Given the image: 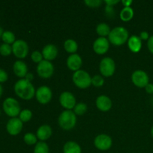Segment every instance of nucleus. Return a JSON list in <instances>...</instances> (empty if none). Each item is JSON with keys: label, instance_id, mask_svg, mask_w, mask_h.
I'll list each match as a JSON object with an SVG mask.
<instances>
[{"label": "nucleus", "instance_id": "c9c22d12", "mask_svg": "<svg viewBox=\"0 0 153 153\" xmlns=\"http://www.w3.org/2000/svg\"><path fill=\"white\" fill-rule=\"evenodd\" d=\"M147 47L149 52L153 55V35L150 36L149 40H147Z\"/></svg>", "mask_w": 153, "mask_h": 153}, {"label": "nucleus", "instance_id": "7c9ffc66", "mask_svg": "<svg viewBox=\"0 0 153 153\" xmlns=\"http://www.w3.org/2000/svg\"><path fill=\"white\" fill-rule=\"evenodd\" d=\"M104 79L102 78V76H100V75H96L92 78V85L97 88L102 86L104 85Z\"/></svg>", "mask_w": 153, "mask_h": 153}, {"label": "nucleus", "instance_id": "49530a36", "mask_svg": "<svg viewBox=\"0 0 153 153\" xmlns=\"http://www.w3.org/2000/svg\"><path fill=\"white\" fill-rule=\"evenodd\" d=\"M0 114H1V110H0Z\"/></svg>", "mask_w": 153, "mask_h": 153}, {"label": "nucleus", "instance_id": "37998d69", "mask_svg": "<svg viewBox=\"0 0 153 153\" xmlns=\"http://www.w3.org/2000/svg\"><path fill=\"white\" fill-rule=\"evenodd\" d=\"M4 31H3V28L1 27H0V38H1V36H2Z\"/></svg>", "mask_w": 153, "mask_h": 153}, {"label": "nucleus", "instance_id": "dca6fc26", "mask_svg": "<svg viewBox=\"0 0 153 153\" xmlns=\"http://www.w3.org/2000/svg\"><path fill=\"white\" fill-rule=\"evenodd\" d=\"M96 105L97 108L101 111H108L112 107V102L108 97L105 95H101L97 97L96 101Z\"/></svg>", "mask_w": 153, "mask_h": 153}, {"label": "nucleus", "instance_id": "0eeeda50", "mask_svg": "<svg viewBox=\"0 0 153 153\" xmlns=\"http://www.w3.org/2000/svg\"><path fill=\"white\" fill-rule=\"evenodd\" d=\"M12 51L16 58L22 59L28 55L29 48L28 43L25 40H17L12 45Z\"/></svg>", "mask_w": 153, "mask_h": 153}, {"label": "nucleus", "instance_id": "a19ab883", "mask_svg": "<svg viewBox=\"0 0 153 153\" xmlns=\"http://www.w3.org/2000/svg\"><path fill=\"white\" fill-rule=\"evenodd\" d=\"M133 1L131 0H123L122 3L125 7H130L132 4Z\"/></svg>", "mask_w": 153, "mask_h": 153}, {"label": "nucleus", "instance_id": "9d476101", "mask_svg": "<svg viewBox=\"0 0 153 153\" xmlns=\"http://www.w3.org/2000/svg\"><path fill=\"white\" fill-rule=\"evenodd\" d=\"M36 99L40 104H47L52 97V90L47 86H41L36 91Z\"/></svg>", "mask_w": 153, "mask_h": 153}, {"label": "nucleus", "instance_id": "2f4dec72", "mask_svg": "<svg viewBox=\"0 0 153 153\" xmlns=\"http://www.w3.org/2000/svg\"><path fill=\"white\" fill-rule=\"evenodd\" d=\"M31 60L34 61V63H37V64H40L42 61H43V55L39 51H34L32 52L31 55Z\"/></svg>", "mask_w": 153, "mask_h": 153}, {"label": "nucleus", "instance_id": "4c0bfd02", "mask_svg": "<svg viewBox=\"0 0 153 153\" xmlns=\"http://www.w3.org/2000/svg\"><path fill=\"white\" fill-rule=\"evenodd\" d=\"M145 90H146V92L147 94H151L152 95L153 94V84L149 83L146 87H145Z\"/></svg>", "mask_w": 153, "mask_h": 153}, {"label": "nucleus", "instance_id": "f3484780", "mask_svg": "<svg viewBox=\"0 0 153 153\" xmlns=\"http://www.w3.org/2000/svg\"><path fill=\"white\" fill-rule=\"evenodd\" d=\"M58 53V48L53 44H48L44 46L42 51V55L46 61H52L57 57Z\"/></svg>", "mask_w": 153, "mask_h": 153}, {"label": "nucleus", "instance_id": "473e14b6", "mask_svg": "<svg viewBox=\"0 0 153 153\" xmlns=\"http://www.w3.org/2000/svg\"><path fill=\"white\" fill-rule=\"evenodd\" d=\"M85 3L91 7H98L102 3V1L101 0H85Z\"/></svg>", "mask_w": 153, "mask_h": 153}, {"label": "nucleus", "instance_id": "20e7f679", "mask_svg": "<svg viewBox=\"0 0 153 153\" xmlns=\"http://www.w3.org/2000/svg\"><path fill=\"white\" fill-rule=\"evenodd\" d=\"M73 83L81 89H86L92 85V78L85 70H79L75 72L73 76Z\"/></svg>", "mask_w": 153, "mask_h": 153}, {"label": "nucleus", "instance_id": "ea45409f", "mask_svg": "<svg viewBox=\"0 0 153 153\" xmlns=\"http://www.w3.org/2000/svg\"><path fill=\"white\" fill-rule=\"evenodd\" d=\"M33 79H34V76H33V74L31 73H27V75L25 76V80H27L28 82H30L33 80Z\"/></svg>", "mask_w": 153, "mask_h": 153}, {"label": "nucleus", "instance_id": "a211bd4d", "mask_svg": "<svg viewBox=\"0 0 153 153\" xmlns=\"http://www.w3.org/2000/svg\"><path fill=\"white\" fill-rule=\"evenodd\" d=\"M13 70L14 74L19 78H25L28 73V67L22 61H16L13 64Z\"/></svg>", "mask_w": 153, "mask_h": 153}, {"label": "nucleus", "instance_id": "6ab92c4d", "mask_svg": "<svg viewBox=\"0 0 153 153\" xmlns=\"http://www.w3.org/2000/svg\"><path fill=\"white\" fill-rule=\"evenodd\" d=\"M52 129L50 126L43 125L37 131V137L41 141L48 140L52 136Z\"/></svg>", "mask_w": 153, "mask_h": 153}, {"label": "nucleus", "instance_id": "9b49d317", "mask_svg": "<svg viewBox=\"0 0 153 153\" xmlns=\"http://www.w3.org/2000/svg\"><path fill=\"white\" fill-rule=\"evenodd\" d=\"M59 102L61 106L67 110H71L74 108L76 105V97L72 93L65 91L61 94L59 97Z\"/></svg>", "mask_w": 153, "mask_h": 153}, {"label": "nucleus", "instance_id": "4be33fe9", "mask_svg": "<svg viewBox=\"0 0 153 153\" xmlns=\"http://www.w3.org/2000/svg\"><path fill=\"white\" fill-rule=\"evenodd\" d=\"M120 19L124 22L131 20L134 16V10L131 7H124L120 13Z\"/></svg>", "mask_w": 153, "mask_h": 153}, {"label": "nucleus", "instance_id": "aec40b11", "mask_svg": "<svg viewBox=\"0 0 153 153\" xmlns=\"http://www.w3.org/2000/svg\"><path fill=\"white\" fill-rule=\"evenodd\" d=\"M128 46L130 50L134 53H137L140 51L142 48V40L140 37L132 35L128 40Z\"/></svg>", "mask_w": 153, "mask_h": 153}, {"label": "nucleus", "instance_id": "1a4fd4ad", "mask_svg": "<svg viewBox=\"0 0 153 153\" xmlns=\"http://www.w3.org/2000/svg\"><path fill=\"white\" fill-rule=\"evenodd\" d=\"M131 81L137 88H145L149 83V78L147 73L141 70H135L131 75Z\"/></svg>", "mask_w": 153, "mask_h": 153}, {"label": "nucleus", "instance_id": "c756f323", "mask_svg": "<svg viewBox=\"0 0 153 153\" xmlns=\"http://www.w3.org/2000/svg\"><path fill=\"white\" fill-rule=\"evenodd\" d=\"M37 135L32 133H27L24 136V141L28 145H34L37 143Z\"/></svg>", "mask_w": 153, "mask_h": 153}, {"label": "nucleus", "instance_id": "f03ea898", "mask_svg": "<svg viewBox=\"0 0 153 153\" xmlns=\"http://www.w3.org/2000/svg\"><path fill=\"white\" fill-rule=\"evenodd\" d=\"M128 40V32L126 28L118 26L111 31L108 35L109 43L114 46H121Z\"/></svg>", "mask_w": 153, "mask_h": 153}, {"label": "nucleus", "instance_id": "423d86ee", "mask_svg": "<svg viewBox=\"0 0 153 153\" xmlns=\"http://www.w3.org/2000/svg\"><path fill=\"white\" fill-rule=\"evenodd\" d=\"M115 63L111 58L106 57L101 61L100 64V71L105 77H110L113 76L115 72Z\"/></svg>", "mask_w": 153, "mask_h": 153}, {"label": "nucleus", "instance_id": "a18cd8bd", "mask_svg": "<svg viewBox=\"0 0 153 153\" xmlns=\"http://www.w3.org/2000/svg\"><path fill=\"white\" fill-rule=\"evenodd\" d=\"M152 105H153V97H152Z\"/></svg>", "mask_w": 153, "mask_h": 153}, {"label": "nucleus", "instance_id": "58836bf2", "mask_svg": "<svg viewBox=\"0 0 153 153\" xmlns=\"http://www.w3.org/2000/svg\"><path fill=\"white\" fill-rule=\"evenodd\" d=\"M105 2L106 3V5H110V6H114V4H117L119 2L118 0H105Z\"/></svg>", "mask_w": 153, "mask_h": 153}, {"label": "nucleus", "instance_id": "bb28decb", "mask_svg": "<svg viewBox=\"0 0 153 153\" xmlns=\"http://www.w3.org/2000/svg\"><path fill=\"white\" fill-rule=\"evenodd\" d=\"M87 111H88V105L83 102L78 103L74 108L75 114L78 115V116H82V115L85 114Z\"/></svg>", "mask_w": 153, "mask_h": 153}, {"label": "nucleus", "instance_id": "cd10ccee", "mask_svg": "<svg viewBox=\"0 0 153 153\" xmlns=\"http://www.w3.org/2000/svg\"><path fill=\"white\" fill-rule=\"evenodd\" d=\"M32 117V112L28 109H24L21 111L19 114V119L22 123L28 122Z\"/></svg>", "mask_w": 153, "mask_h": 153}, {"label": "nucleus", "instance_id": "f257e3e1", "mask_svg": "<svg viewBox=\"0 0 153 153\" xmlns=\"http://www.w3.org/2000/svg\"><path fill=\"white\" fill-rule=\"evenodd\" d=\"M15 94L25 100H29L35 96V89L32 84L25 79L18 80L14 85Z\"/></svg>", "mask_w": 153, "mask_h": 153}, {"label": "nucleus", "instance_id": "393cba45", "mask_svg": "<svg viewBox=\"0 0 153 153\" xmlns=\"http://www.w3.org/2000/svg\"><path fill=\"white\" fill-rule=\"evenodd\" d=\"M1 39H2L4 43H7L9 45L13 44L16 41L14 34L10 31H4L1 36Z\"/></svg>", "mask_w": 153, "mask_h": 153}, {"label": "nucleus", "instance_id": "5701e85b", "mask_svg": "<svg viewBox=\"0 0 153 153\" xmlns=\"http://www.w3.org/2000/svg\"><path fill=\"white\" fill-rule=\"evenodd\" d=\"M64 49L71 55L72 54H75L76 51L78 50L77 42L76 40H73V39H68V40L64 42Z\"/></svg>", "mask_w": 153, "mask_h": 153}, {"label": "nucleus", "instance_id": "ddd939ff", "mask_svg": "<svg viewBox=\"0 0 153 153\" xmlns=\"http://www.w3.org/2000/svg\"><path fill=\"white\" fill-rule=\"evenodd\" d=\"M23 124L19 118L13 117L9 120L6 124V130L10 135H17L21 132Z\"/></svg>", "mask_w": 153, "mask_h": 153}, {"label": "nucleus", "instance_id": "e433bc0d", "mask_svg": "<svg viewBox=\"0 0 153 153\" xmlns=\"http://www.w3.org/2000/svg\"><path fill=\"white\" fill-rule=\"evenodd\" d=\"M149 34L147 31H141L140 34V38L141 40H148L149 38Z\"/></svg>", "mask_w": 153, "mask_h": 153}, {"label": "nucleus", "instance_id": "2eb2a0df", "mask_svg": "<svg viewBox=\"0 0 153 153\" xmlns=\"http://www.w3.org/2000/svg\"><path fill=\"white\" fill-rule=\"evenodd\" d=\"M67 65L72 71H78L82 65V59L78 54H72L67 60Z\"/></svg>", "mask_w": 153, "mask_h": 153}, {"label": "nucleus", "instance_id": "79ce46f5", "mask_svg": "<svg viewBox=\"0 0 153 153\" xmlns=\"http://www.w3.org/2000/svg\"><path fill=\"white\" fill-rule=\"evenodd\" d=\"M2 94H3V88H2V86L1 85V84H0V97H1Z\"/></svg>", "mask_w": 153, "mask_h": 153}, {"label": "nucleus", "instance_id": "a878e982", "mask_svg": "<svg viewBox=\"0 0 153 153\" xmlns=\"http://www.w3.org/2000/svg\"><path fill=\"white\" fill-rule=\"evenodd\" d=\"M49 146L43 141L36 143L34 149V153H49Z\"/></svg>", "mask_w": 153, "mask_h": 153}, {"label": "nucleus", "instance_id": "b1692460", "mask_svg": "<svg viewBox=\"0 0 153 153\" xmlns=\"http://www.w3.org/2000/svg\"><path fill=\"white\" fill-rule=\"evenodd\" d=\"M111 31V30L109 25L105 22L100 23L97 26V33L102 37H105L106 36L108 37Z\"/></svg>", "mask_w": 153, "mask_h": 153}, {"label": "nucleus", "instance_id": "c85d7f7f", "mask_svg": "<svg viewBox=\"0 0 153 153\" xmlns=\"http://www.w3.org/2000/svg\"><path fill=\"white\" fill-rule=\"evenodd\" d=\"M13 52L12 51V46L7 43H2L0 46V54L2 56H8Z\"/></svg>", "mask_w": 153, "mask_h": 153}, {"label": "nucleus", "instance_id": "c03bdc74", "mask_svg": "<svg viewBox=\"0 0 153 153\" xmlns=\"http://www.w3.org/2000/svg\"><path fill=\"white\" fill-rule=\"evenodd\" d=\"M150 133H151V136H152V137L153 138V126H152V128H151Z\"/></svg>", "mask_w": 153, "mask_h": 153}, {"label": "nucleus", "instance_id": "72a5a7b5", "mask_svg": "<svg viewBox=\"0 0 153 153\" xmlns=\"http://www.w3.org/2000/svg\"><path fill=\"white\" fill-rule=\"evenodd\" d=\"M105 13L106 15L109 17H114L115 14L114 12V9L113 6H110V5H106L105 7Z\"/></svg>", "mask_w": 153, "mask_h": 153}, {"label": "nucleus", "instance_id": "39448f33", "mask_svg": "<svg viewBox=\"0 0 153 153\" xmlns=\"http://www.w3.org/2000/svg\"><path fill=\"white\" fill-rule=\"evenodd\" d=\"M3 110L7 116L13 118L19 115L21 112L20 105L16 100L11 97L5 99L2 104Z\"/></svg>", "mask_w": 153, "mask_h": 153}, {"label": "nucleus", "instance_id": "f704fd0d", "mask_svg": "<svg viewBox=\"0 0 153 153\" xmlns=\"http://www.w3.org/2000/svg\"><path fill=\"white\" fill-rule=\"evenodd\" d=\"M8 79V75L5 70L0 69V83L5 82Z\"/></svg>", "mask_w": 153, "mask_h": 153}, {"label": "nucleus", "instance_id": "4468645a", "mask_svg": "<svg viewBox=\"0 0 153 153\" xmlns=\"http://www.w3.org/2000/svg\"><path fill=\"white\" fill-rule=\"evenodd\" d=\"M94 52L98 55H104L108 51L109 41L106 37H100L94 41L93 45Z\"/></svg>", "mask_w": 153, "mask_h": 153}, {"label": "nucleus", "instance_id": "7ed1b4c3", "mask_svg": "<svg viewBox=\"0 0 153 153\" xmlns=\"http://www.w3.org/2000/svg\"><path fill=\"white\" fill-rule=\"evenodd\" d=\"M58 124L64 130L72 129L76 124V115L71 110H65L58 117Z\"/></svg>", "mask_w": 153, "mask_h": 153}, {"label": "nucleus", "instance_id": "412c9836", "mask_svg": "<svg viewBox=\"0 0 153 153\" xmlns=\"http://www.w3.org/2000/svg\"><path fill=\"white\" fill-rule=\"evenodd\" d=\"M64 153H82V149L76 142L68 141L64 146Z\"/></svg>", "mask_w": 153, "mask_h": 153}, {"label": "nucleus", "instance_id": "f8f14e48", "mask_svg": "<svg viewBox=\"0 0 153 153\" xmlns=\"http://www.w3.org/2000/svg\"><path fill=\"white\" fill-rule=\"evenodd\" d=\"M94 145L99 150L106 151L111 147L112 139L107 134H100L94 140Z\"/></svg>", "mask_w": 153, "mask_h": 153}, {"label": "nucleus", "instance_id": "6e6552de", "mask_svg": "<svg viewBox=\"0 0 153 153\" xmlns=\"http://www.w3.org/2000/svg\"><path fill=\"white\" fill-rule=\"evenodd\" d=\"M37 73L42 79H49L54 73V66L50 61L43 60L37 67Z\"/></svg>", "mask_w": 153, "mask_h": 153}]
</instances>
